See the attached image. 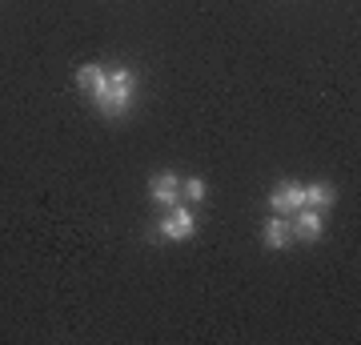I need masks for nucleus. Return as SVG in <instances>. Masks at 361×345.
<instances>
[{"mask_svg": "<svg viewBox=\"0 0 361 345\" xmlns=\"http://www.w3.org/2000/svg\"><path fill=\"white\" fill-rule=\"evenodd\" d=\"M289 237H293V229H289V221L285 217H273L269 225H265V245H269V249H285Z\"/></svg>", "mask_w": 361, "mask_h": 345, "instance_id": "0eeeda50", "label": "nucleus"}, {"mask_svg": "<svg viewBox=\"0 0 361 345\" xmlns=\"http://www.w3.org/2000/svg\"><path fill=\"white\" fill-rule=\"evenodd\" d=\"M104 85H109V73H104L101 64H80V68H77V89H80V92L101 97Z\"/></svg>", "mask_w": 361, "mask_h": 345, "instance_id": "423d86ee", "label": "nucleus"}, {"mask_svg": "<svg viewBox=\"0 0 361 345\" xmlns=\"http://www.w3.org/2000/svg\"><path fill=\"white\" fill-rule=\"evenodd\" d=\"M197 233V217H193V209H185V205H173L169 209V217L161 221V237H169V241H189Z\"/></svg>", "mask_w": 361, "mask_h": 345, "instance_id": "f03ea898", "label": "nucleus"}, {"mask_svg": "<svg viewBox=\"0 0 361 345\" xmlns=\"http://www.w3.org/2000/svg\"><path fill=\"white\" fill-rule=\"evenodd\" d=\"M149 197H153L157 205H173L180 201V177H173V173H157L153 181H149Z\"/></svg>", "mask_w": 361, "mask_h": 345, "instance_id": "20e7f679", "label": "nucleus"}, {"mask_svg": "<svg viewBox=\"0 0 361 345\" xmlns=\"http://www.w3.org/2000/svg\"><path fill=\"white\" fill-rule=\"evenodd\" d=\"M289 229H293V237H301V241H317V237H322V229H325L322 213H317V209H310V205H301Z\"/></svg>", "mask_w": 361, "mask_h": 345, "instance_id": "39448f33", "label": "nucleus"}, {"mask_svg": "<svg viewBox=\"0 0 361 345\" xmlns=\"http://www.w3.org/2000/svg\"><path fill=\"white\" fill-rule=\"evenodd\" d=\"M269 205L277 217H289V213H297L301 205H305V185H297V181H277L269 193Z\"/></svg>", "mask_w": 361, "mask_h": 345, "instance_id": "7ed1b4c3", "label": "nucleus"}, {"mask_svg": "<svg viewBox=\"0 0 361 345\" xmlns=\"http://www.w3.org/2000/svg\"><path fill=\"white\" fill-rule=\"evenodd\" d=\"M133 89H137V73H133V68H113L104 92L92 97V101H97V109H101L104 116H121V113L133 109Z\"/></svg>", "mask_w": 361, "mask_h": 345, "instance_id": "f257e3e1", "label": "nucleus"}, {"mask_svg": "<svg viewBox=\"0 0 361 345\" xmlns=\"http://www.w3.org/2000/svg\"><path fill=\"white\" fill-rule=\"evenodd\" d=\"M334 201H337L334 185H322V181H317V185H305V205H310V209H329Z\"/></svg>", "mask_w": 361, "mask_h": 345, "instance_id": "6e6552de", "label": "nucleus"}, {"mask_svg": "<svg viewBox=\"0 0 361 345\" xmlns=\"http://www.w3.org/2000/svg\"><path fill=\"white\" fill-rule=\"evenodd\" d=\"M180 197H189V201H205V181L201 177H189V181H180Z\"/></svg>", "mask_w": 361, "mask_h": 345, "instance_id": "1a4fd4ad", "label": "nucleus"}]
</instances>
